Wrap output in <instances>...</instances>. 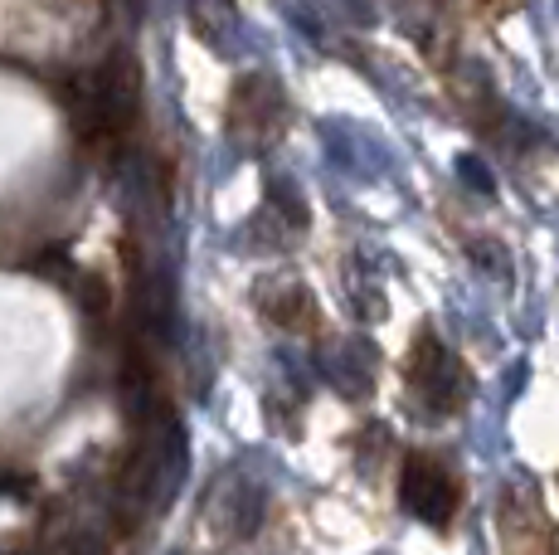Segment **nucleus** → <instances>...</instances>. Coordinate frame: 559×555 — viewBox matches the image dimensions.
Here are the masks:
<instances>
[{
	"instance_id": "423d86ee",
	"label": "nucleus",
	"mask_w": 559,
	"mask_h": 555,
	"mask_svg": "<svg viewBox=\"0 0 559 555\" xmlns=\"http://www.w3.org/2000/svg\"><path fill=\"white\" fill-rule=\"evenodd\" d=\"M190 15H195V29L210 45H219V29L234 25V0H190Z\"/></svg>"
},
{
	"instance_id": "f257e3e1",
	"label": "nucleus",
	"mask_w": 559,
	"mask_h": 555,
	"mask_svg": "<svg viewBox=\"0 0 559 555\" xmlns=\"http://www.w3.org/2000/svg\"><path fill=\"white\" fill-rule=\"evenodd\" d=\"M136 93H142V73L127 55H112L69 88V113L88 142H117L136 117Z\"/></svg>"
},
{
	"instance_id": "7ed1b4c3",
	"label": "nucleus",
	"mask_w": 559,
	"mask_h": 555,
	"mask_svg": "<svg viewBox=\"0 0 559 555\" xmlns=\"http://www.w3.org/2000/svg\"><path fill=\"white\" fill-rule=\"evenodd\" d=\"M414 390L424 394V404L433 414H457L467 400V366L443 346L433 332H424L414 341V370H408Z\"/></svg>"
},
{
	"instance_id": "39448f33",
	"label": "nucleus",
	"mask_w": 559,
	"mask_h": 555,
	"mask_svg": "<svg viewBox=\"0 0 559 555\" xmlns=\"http://www.w3.org/2000/svg\"><path fill=\"white\" fill-rule=\"evenodd\" d=\"M263 312L273 317L277 327H287V332H302L311 317H317V307H311L307 287L283 283V287H263Z\"/></svg>"
},
{
	"instance_id": "0eeeda50",
	"label": "nucleus",
	"mask_w": 559,
	"mask_h": 555,
	"mask_svg": "<svg viewBox=\"0 0 559 555\" xmlns=\"http://www.w3.org/2000/svg\"><path fill=\"white\" fill-rule=\"evenodd\" d=\"M462 170H467V180H472L477 190H491V180H487V170H481V162H472V156H467V162H462Z\"/></svg>"
},
{
	"instance_id": "20e7f679",
	"label": "nucleus",
	"mask_w": 559,
	"mask_h": 555,
	"mask_svg": "<svg viewBox=\"0 0 559 555\" xmlns=\"http://www.w3.org/2000/svg\"><path fill=\"white\" fill-rule=\"evenodd\" d=\"M457 477L448 473L443 463H433V458L414 453L404 463V507L414 511L418 521H428V527H448L457 511Z\"/></svg>"
},
{
	"instance_id": "f03ea898",
	"label": "nucleus",
	"mask_w": 559,
	"mask_h": 555,
	"mask_svg": "<svg viewBox=\"0 0 559 555\" xmlns=\"http://www.w3.org/2000/svg\"><path fill=\"white\" fill-rule=\"evenodd\" d=\"M287 122V103L283 88H277L267 73H249V79L234 83V98H229V132L239 137L243 146H267L277 142Z\"/></svg>"
}]
</instances>
